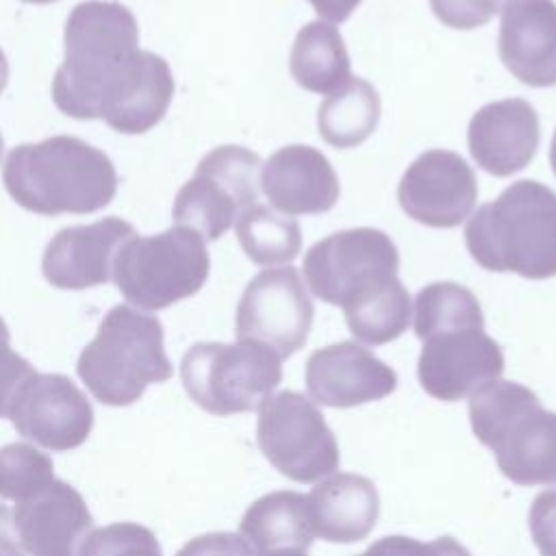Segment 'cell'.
<instances>
[{"label": "cell", "instance_id": "1", "mask_svg": "<svg viewBox=\"0 0 556 556\" xmlns=\"http://www.w3.org/2000/svg\"><path fill=\"white\" fill-rule=\"evenodd\" d=\"M65 59L52 78L56 109L74 119H104L122 135L154 128L174 98L169 63L139 50V26L119 2L87 0L65 20Z\"/></svg>", "mask_w": 556, "mask_h": 556}, {"label": "cell", "instance_id": "2", "mask_svg": "<svg viewBox=\"0 0 556 556\" xmlns=\"http://www.w3.org/2000/svg\"><path fill=\"white\" fill-rule=\"evenodd\" d=\"M400 252L378 228H348L311 245L304 278L315 298L341 306L350 332L369 345L397 339L410 321V295L397 278Z\"/></svg>", "mask_w": 556, "mask_h": 556}, {"label": "cell", "instance_id": "3", "mask_svg": "<svg viewBox=\"0 0 556 556\" xmlns=\"http://www.w3.org/2000/svg\"><path fill=\"white\" fill-rule=\"evenodd\" d=\"M7 193L39 215H85L104 208L117 191L113 161L70 135L15 146L2 167Z\"/></svg>", "mask_w": 556, "mask_h": 556}, {"label": "cell", "instance_id": "4", "mask_svg": "<svg viewBox=\"0 0 556 556\" xmlns=\"http://www.w3.org/2000/svg\"><path fill=\"white\" fill-rule=\"evenodd\" d=\"M465 243L489 271L528 280L556 276V191L536 180L508 185L471 215Z\"/></svg>", "mask_w": 556, "mask_h": 556}, {"label": "cell", "instance_id": "5", "mask_svg": "<svg viewBox=\"0 0 556 556\" xmlns=\"http://www.w3.org/2000/svg\"><path fill=\"white\" fill-rule=\"evenodd\" d=\"M469 421L508 480L521 486L556 482V413L545 410L534 391L489 380L469 397Z\"/></svg>", "mask_w": 556, "mask_h": 556}, {"label": "cell", "instance_id": "6", "mask_svg": "<svg viewBox=\"0 0 556 556\" xmlns=\"http://www.w3.org/2000/svg\"><path fill=\"white\" fill-rule=\"evenodd\" d=\"M78 378L106 406L135 404L148 384L172 378L163 324L154 315L117 304L100 321L76 363Z\"/></svg>", "mask_w": 556, "mask_h": 556}, {"label": "cell", "instance_id": "7", "mask_svg": "<svg viewBox=\"0 0 556 556\" xmlns=\"http://www.w3.org/2000/svg\"><path fill=\"white\" fill-rule=\"evenodd\" d=\"M211 269L204 239L185 226L159 235H132L117 250L113 280L119 293L143 311H161L195 295Z\"/></svg>", "mask_w": 556, "mask_h": 556}, {"label": "cell", "instance_id": "8", "mask_svg": "<svg viewBox=\"0 0 556 556\" xmlns=\"http://www.w3.org/2000/svg\"><path fill=\"white\" fill-rule=\"evenodd\" d=\"M280 361L271 348L252 339L198 341L180 361V380L191 402L211 415L250 413L280 384Z\"/></svg>", "mask_w": 556, "mask_h": 556}, {"label": "cell", "instance_id": "9", "mask_svg": "<svg viewBox=\"0 0 556 556\" xmlns=\"http://www.w3.org/2000/svg\"><path fill=\"white\" fill-rule=\"evenodd\" d=\"M261 156L243 146H217L198 163L174 200V222L204 241L219 239L258 200Z\"/></svg>", "mask_w": 556, "mask_h": 556}, {"label": "cell", "instance_id": "10", "mask_svg": "<svg viewBox=\"0 0 556 556\" xmlns=\"http://www.w3.org/2000/svg\"><path fill=\"white\" fill-rule=\"evenodd\" d=\"M256 441L263 456L293 482H315L341 463L321 410L298 391H280L261 402Z\"/></svg>", "mask_w": 556, "mask_h": 556}, {"label": "cell", "instance_id": "11", "mask_svg": "<svg viewBox=\"0 0 556 556\" xmlns=\"http://www.w3.org/2000/svg\"><path fill=\"white\" fill-rule=\"evenodd\" d=\"M315 317L313 300L300 271L291 265L258 271L237 304V339L271 348L280 358L295 354L308 339Z\"/></svg>", "mask_w": 556, "mask_h": 556}, {"label": "cell", "instance_id": "12", "mask_svg": "<svg viewBox=\"0 0 556 556\" xmlns=\"http://www.w3.org/2000/svg\"><path fill=\"white\" fill-rule=\"evenodd\" d=\"M417 361L424 391L441 402H458L504 371V354L484 332V321H456L428 330Z\"/></svg>", "mask_w": 556, "mask_h": 556}, {"label": "cell", "instance_id": "13", "mask_svg": "<svg viewBox=\"0 0 556 556\" xmlns=\"http://www.w3.org/2000/svg\"><path fill=\"white\" fill-rule=\"evenodd\" d=\"M9 419L24 439L67 452L91 434L93 406L67 376L35 371L17 391Z\"/></svg>", "mask_w": 556, "mask_h": 556}, {"label": "cell", "instance_id": "14", "mask_svg": "<svg viewBox=\"0 0 556 556\" xmlns=\"http://www.w3.org/2000/svg\"><path fill=\"white\" fill-rule=\"evenodd\" d=\"M478 180L471 165L452 150H426L397 185L402 211L428 228H454L476 206Z\"/></svg>", "mask_w": 556, "mask_h": 556}, {"label": "cell", "instance_id": "15", "mask_svg": "<svg viewBox=\"0 0 556 556\" xmlns=\"http://www.w3.org/2000/svg\"><path fill=\"white\" fill-rule=\"evenodd\" d=\"M308 395L332 408H352L387 397L397 374L356 341H339L315 350L304 367Z\"/></svg>", "mask_w": 556, "mask_h": 556}, {"label": "cell", "instance_id": "16", "mask_svg": "<svg viewBox=\"0 0 556 556\" xmlns=\"http://www.w3.org/2000/svg\"><path fill=\"white\" fill-rule=\"evenodd\" d=\"M132 235V224L122 217H104L89 226L63 228L43 250V278L52 287L67 291L106 285L113 280L117 250Z\"/></svg>", "mask_w": 556, "mask_h": 556}, {"label": "cell", "instance_id": "17", "mask_svg": "<svg viewBox=\"0 0 556 556\" xmlns=\"http://www.w3.org/2000/svg\"><path fill=\"white\" fill-rule=\"evenodd\" d=\"M539 115L523 98H504L480 106L467 128L473 161L497 178L526 169L539 150Z\"/></svg>", "mask_w": 556, "mask_h": 556}, {"label": "cell", "instance_id": "18", "mask_svg": "<svg viewBox=\"0 0 556 556\" xmlns=\"http://www.w3.org/2000/svg\"><path fill=\"white\" fill-rule=\"evenodd\" d=\"M15 530L24 554L70 556L93 526L83 495L63 480H52L33 495L17 500Z\"/></svg>", "mask_w": 556, "mask_h": 556}, {"label": "cell", "instance_id": "19", "mask_svg": "<svg viewBox=\"0 0 556 556\" xmlns=\"http://www.w3.org/2000/svg\"><path fill=\"white\" fill-rule=\"evenodd\" d=\"M497 52L506 70L528 87L556 85V2L506 0Z\"/></svg>", "mask_w": 556, "mask_h": 556}, {"label": "cell", "instance_id": "20", "mask_svg": "<svg viewBox=\"0 0 556 556\" xmlns=\"http://www.w3.org/2000/svg\"><path fill=\"white\" fill-rule=\"evenodd\" d=\"M261 189L269 204L287 215L328 213L341 193L330 161L313 146H285L276 150L263 172Z\"/></svg>", "mask_w": 556, "mask_h": 556}, {"label": "cell", "instance_id": "21", "mask_svg": "<svg viewBox=\"0 0 556 556\" xmlns=\"http://www.w3.org/2000/svg\"><path fill=\"white\" fill-rule=\"evenodd\" d=\"M308 502L313 532L328 543L363 541L380 515L376 484L358 473H334L319 482Z\"/></svg>", "mask_w": 556, "mask_h": 556}, {"label": "cell", "instance_id": "22", "mask_svg": "<svg viewBox=\"0 0 556 556\" xmlns=\"http://www.w3.org/2000/svg\"><path fill=\"white\" fill-rule=\"evenodd\" d=\"M239 534L254 554H306L315 536L306 495L271 491L254 500L239 523Z\"/></svg>", "mask_w": 556, "mask_h": 556}, {"label": "cell", "instance_id": "23", "mask_svg": "<svg viewBox=\"0 0 556 556\" xmlns=\"http://www.w3.org/2000/svg\"><path fill=\"white\" fill-rule=\"evenodd\" d=\"M289 72L302 89L313 93H330L350 78V54L332 22L319 17L298 30Z\"/></svg>", "mask_w": 556, "mask_h": 556}, {"label": "cell", "instance_id": "24", "mask_svg": "<svg viewBox=\"0 0 556 556\" xmlns=\"http://www.w3.org/2000/svg\"><path fill=\"white\" fill-rule=\"evenodd\" d=\"M380 122V96L365 78L350 76L317 111V130L332 148L361 146Z\"/></svg>", "mask_w": 556, "mask_h": 556}, {"label": "cell", "instance_id": "25", "mask_svg": "<svg viewBox=\"0 0 556 556\" xmlns=\"http://www.w3.org/2000/svg\"><path fill=\"white\" fill-rule=\"evenodd\" d=\"M239 245L256 265L289 263L298 256L302 232L300 224L278 208L254 202L235 224Z\"/></svg>", "mask_w": 556, "mask_h": 556}, {"label": "cell", "instance_id": "26", "mask_svg": "<svg viewBox=\"0 0 556 556\" xmlns=\"http://www.w3.org/2000/svg\"><path fill=\"white\" fill-rule=\"evenodd\" d=\"M484 321L482 306L471 289L458 282L441 280L426 285L415 298V334L421 339L428 330L456 324Z\"/></svg>", "mask_w": 556, "mask_h": 556}, {"label": "cell", "instance_id": "27", "mask_svg": "<svg viewBox=\"0 0 556 556\" xmlns=\"http://www.w3.org/2000/svg\"><path fill=\"white\" fill-rule=\"evenodd\" d=\"M52 480V460L35 445L9 443L0 447V497L17 502Z\"/></svg>", "mask_w": 556, "mask_h": 556}, {"label": "cell", "instance_id": "28", "mask_svg": "<svg viewBox=\"0 0 556 556\" xmlns=\"http://www.w3.org/2000/svg\"><path fill=\"white\" fill-rule=\"evenodd\" d=\"M161 547L156 536L137 523H113L106 528H96L85 534L80 541L78 554L96 556V554H159Z\"/></svg>", "mask_w": 556, "mask_h": 556}, {"label": "cell", "instance_id": "29", "mask_svg": "<svg viewBox=\"0 0 556 556\" xmlns=\"http://www.w3.org/2000/svg\"><path fill=\"white\" fill-rule=\"evenodd\" d=\"M35 367L11 348V332L0 317V417H9L11 404Z\"/></svg>", "mask_w": 556, "mask_h": 556}, {"label": "cell", "instance_id": "30", "mask_svg": "<svg viewBox=\"0 0 556 556\" xmlns=\"http://www.w3.org/2000/svg\"><path fill=\"white\" fill-rule=\"evenodd\" d=\"M506 0H430V9L439 22L450 28L471 30L484 26L502 11Z\"/></svg>", "mask_w": 556, "mask_h": 556}, {"label": "cell", "instance_id": "31", "mask_svg": "<svg viewBox=\"0 0 556 556\" xmlns=\"http://www.w3.org/2000/svg\"><path fill=\"white\" fill-rule=\"evenodd\" d=\"M528 521L539 552L556 556V489H545L534 497Z\"/></svg>", "mask_w": 556, "mask_h": 556}, {"label": "cell", "instance_id": "32", "mask_svg": "<svg viewBox=\"0 0 556 556\" xmlns=\"http://www.w3.org/2000/svg\"><path fill=\"white\" fill-rule=\"evenodd\" d=\"M321 20L332 24L345 22L363 0H308Z\"/></svg>", "mask_w": 556, "mask_h": 556}, {"label": "cell", "instance_id": "33", "mask_svg": "<svg viewBox=\"0 0 556 556\" xmlns=\"http://www.w3.org/2000/svg\"><path fill=\"white\" fill-rule=\"evenodd\" d=\"M0 554H9V556L24 554L17 530H15L13 513L4 504H0Z\"/></svg>", "mask_w": 556, "mask_h": 556}, {"label": "cell", "instance_id": "34", "mask_svg": "<svg viewBox=\"0 0 556 556\" xmlns=\"http://www.w3.org/2000/svg\"><path fill=\"white\" fill-rule=\"evenodd\" d=\"M7 83H9V61H7V56H4V52L0 48V93L4 91Z\"/></svg>", "mask_w": 556, "mask_h": 556}, {"label": "cell", "instance_id": "35", "mask_svg": "<svg viewBox=\"0 0 556 556\" xmlns=\"http://www.w3.org/2000/svg\"><path fill=\"white\" fill-rule=\"evenodd\" d=\"M549 165H552V172L556 174V130H554L552 146H549Z\"/></svg>", "mask_w": 556, "mask_h": 556}, {"label": "cell", "instance_id": "36", "mask_svg": "<svg viewBox=\"0 0 556 556\" xmlns=\"http://www.w3.org/2000/svg\"><path fill=\"white\" fill-rule=\"evenodd\" d=\"M22 2H28V4H52L56 0H22Z\"/></svg>", "mask_w": 556, "mask_h": 556}, {"label": "cell", "instance_id": "37", "mask_svg": "<svg viewBox=\"0 0 556 556\" xmlns=\"http://www.w3.org/2000/svg\"><path fill=\"white\" fill-rule=\"evenodd\" d=\"M2 150H4V141H2V132H0V159H2Z\"/></svg>", "mask_w": 556, "mask_h": 556}]
</instances>
